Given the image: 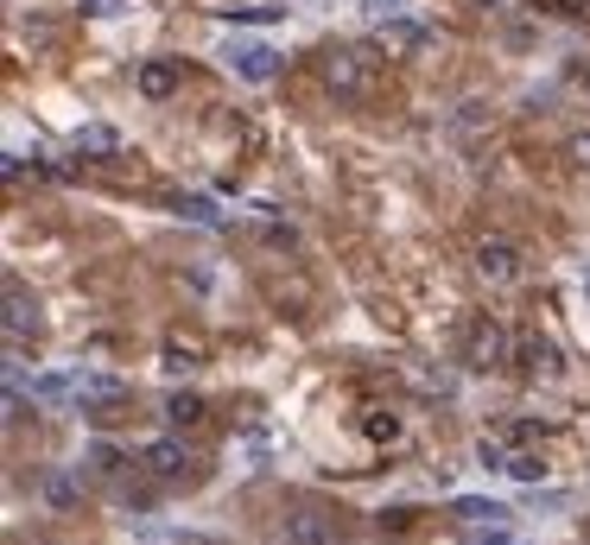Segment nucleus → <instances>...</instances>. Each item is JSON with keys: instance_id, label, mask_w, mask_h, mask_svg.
<instances>
[{"instance_id": "nucleus-1", "label": "nucleus", "mask_w": 590, "mask_h": 545, "mask_svg": "<svg viewBox=\"0 0 590 545\" xmlns=\"http://www.w3.org/2000/svg\"><path fill=\"white\" fill-rule=\"evenodd\" d=\"M375 83H382V57L375 52H362V45H336V52H324V89H331L336 102H368Z\"/></svg>"}, {"instance_id": "nucleus-2", "label": "nucleus", "mask_w": 590, "mask_h": 545, "mask_svg": "<svg viewBox=\"0 0 590 545\" xmlns=\"http://www.w3.org/2000/svg\"><path fill=\"white\" fill-rule=\"evenodd\" d=\"M508 362V324L502 317L476 312L470 317V330H463V368H476V374H489V368Z\"/></svg>"}, {"instance_id": "nucleus-3", "label": "nucleus", "mask_w": 590, "mask_h": 545, "mask_svg": "<svg viewBox=\"0 0 590 545\" xmlns=\"http://www.w3.org/2000/svg\"><path fill=\"white\" fill-rule=\"evenodd\" d=\"M223 64H229V77H242V83L280 77V52H273L267 39H223Z\"/></svg>"}, {"instance_id": "nucleus-4", "label": "nucleus", "mask_w": 590, "mask_h": 545, "mask_svg": "<svg viewBox=\"0 0 590 545\" xmlns=\"http://www.w3.org/2000/svg\"><path fill=\"white\" fill-rule=\"evenodd\" d=\"M521 273H527V260H521V248H514L508 235H483V241H476V280H483V286H514V280H521Z\"/></svg>"}, {"instance_id": "nucleus-5", "label": "nucleus", "mask_w": 590, "mask_h": 545, "mask_svg": "<svg viewBox=\"0 0 590 545\" xmlns=\"http://www.w3.org/2000/svg\"><path fill=\"white\" fill-rule=\"evenodd\" d=\"M133 457H140V469H147L153 482H184V476H191V450H184V438H147Z\"/></svg>"}, {"instance_id": "nucleus-6", "label": "nucleus", "mask_w": 590, "mask_h": 545, "mask_svg": "<svg viewBox=\"0 0 590 545\" xmlns=\"http://www.w3.org/2000/svg\"><path fill=\"white\" fill-rule=\"evenodd\" d=\"M280 545H336V520L324 508H292L280 526Z\"/></svg>"}, {"instance_id": "nucleus-7", "label": "nucleus", "mask_w": 590, "mask_h": 545, "mask_svg": "<svg viewBox=\"0 0 590 545\" xmlns=\"http://www.w3.org/2000/svg\"><path fill=\"white\" fill-rule=\"evenodd\" d=\"M133 89H140L147 102H165V96L179 89V64H172V57H147L140 77H133Z\"/></svg>"}, {"instance_id": "nucleus-8", "label": "nucleus", "mask_w": 590, "mask_h": 545, "mask_svg": "<svg viewBox=\"0 0 590 545\" xmlns=\"http://www.w3.org/2000/svg\"><path fill=\"white\" fill-rule=\"evenodd\" d=\"M32 324H39V305H32V298H26V286H7V342L20 349V342H26V330H32Z\"/></svg>"}, {"instance_id": "nucleus-9", "label": "nucleus", "mask_w": 590, "mask_h": 545, "mask_svg": "<svg viewBox=\"0 0 590 545\" xmlns=\"http://www.w3.org/2000/svg\"><path fill=\"white\" fill-rule=\"evenodd\" d=\"M426 45V26L412 20V13H394V20H382V52H419Z\"/></svg>"}, {"instance_id": "nucleus-10", "label": "nucleus", "mask_w": 590, "mask_h": 545, "mask_svg": "<svg viewBox=\"0 0 590 545\" xmlns=\"http://www.w3.org/2000/svg\"><path fill=\"white\" fill-rule=\"evenodd\" d=\"M83 469H89V476H121V469H128V450L108 444V438H89L83 444Z\"/></svg>"}, {"instance_id": "nucleus-11", "label": "nucleus", "mask_w": 590, "mask_h": 545, "mask_svg": "<svg viewBox=\"0 0 590 545\" xmlns=\"http://www.w3.org/2000/svg\"><path fill=\"white\" fill-rule=\"evenodd\" d=\"M204 400H197V393H172V400H165V425H172V432H197V425H204Z\"/></svg>"}, {"instance_id": "nucleus-12", "label": "nucleus", "mask_w": 590, "mask_h": 545, "mask_svg": "<svg viewBox=\"0 0 590 545\" xmlns=\"http://www.w3.org/2000/svg\"><path fill=\"white\" fill-rule=\"evenodd\" d=\"M179 216H184V222H197V229H223V209L210 204L204 190H184V197H179Z\"/></svg>"}, {"instance_id": "nucleus-13", "label": "nucleus", "mask_w": 590, "mask_h": 545, "mask_svg": "<svg viewBox=\"0 0 590 545\" xmlns=\"http://www.w3.org/2000/svg\"><path fill=\"white\" fill-rule=\"evenodd\" d=\"M451 514H458L463 526H483V520H495V526H502V520H508V508H502V501H483V494H463Z\"/></svg>"}, {"instance_id": "nucleus-14", "label": "nucleus", "mask_w": 590, "mask_h": 545, "mask_svg": "<svg viewBox=\"0 0 590 545\" xmlns=\"http://www.w3.org/2000/svg\"><path fill=\"white\" fill-rule=\"evenodd\" d=\"M197 362H204V342H197V337H172V342H165V374H191Z\"/></svg>"}, {"instance_id": "nucleus-15", "label": "nucleus", "mask_w": 590, "mask_h": 545, "mask_svg": "<svg viewBox=\"0 0 590 545\" xmlns=\"http://www.w3.org/2000/svg\"><path fill=\"white\" fill-rule=\"evenodd\" d=\"M521 368H527V374H553V368H559V349L546 337H521Z\"/></svg>"}, {"instance_id": "nucleus-16", "label": "nucleus", "mask_w": 590, "mask_h": 545, "mask_svg": "<svg viewBox=\"0 0 590 545\" xmlns=\"http://www.w3.org/2000/svg\"><path fill=\"white\" fill-rule=\"evenodd\" d=\"M77 153H96V159L121 153V133L103 128V121H89V128H77Z\"/></svg>"}, {"instance_id": "nucleus-17", "label": "nucleus", "mask_w": 590, "mask_h": 545, "mask_svg": "<svg viewBox=\"0 0 590 545\" xmlns=\"http://www.w3.org/2000/svg\"><path fill=\"white\" fill-rule=\"evenodd\" d=\"M45 501H52V508H77V501H83V482L71 476V469H57V476H45Z\"/></svg>"}, {"instance_id": "nucleus-18", "label": "nucleus", "mask_w": 590, "mask_h": 545, "mask_svg": "<svg viewBox=\"0 0 590 545\" xmlns=\"http://www.w3.org/2000/svg\"><path fill=\"white\" fill-rule=\"evenodd\" d=\"M32 393H39V400H71V393H83V374H64V368H57V374H39Z\"/></svg>"}, {"instance_id": "nucleus-19", "label": "nucleus", "mask_w": 590, "mask_h": 545, "mask_svg": "<svg viewBox=\"0 0 590 545\" xmlns=\"http://www.w3.org/2000/svg\"><path fill=\"white\" fill-rule=\"evenodd\" d=\"M508 476L514 482H539V476H546V457H539V450H508Z\"/></svg>"}, {"instance_id": "nucleus-20", "label": "nucleus", "mask_w": 590, "mask_h": 545, "mask_svg": "<svg viewBox=\"0 0 590 545\" xmlns=\"http://www.w3.org/2000/svg\"><path fill=\"white\" fill-rule=\"evenodd\" d=\"M458 545H527V539H514V533H502L495 520H483V526H463Z\"/></svg>"}, {"instance_id": "nucleus-21", "label": "nucleus", "mask_w": 590, "mask_h": 545, "mask_svg": "<svg viewBox=\"0 0 590 545\" xmlns=\"http://www.w3.org/2000/svg\"><path fill=\"white\" fill-rule=\"evenodd\" d=\"M83 7V20H121L128 13V0H77Z\"/></svg>"}, {"instance_id": "nucleus-22", "label": "nucleus", "mask_w": 590, "mask_h": 545, "mask_svg": "<svg viewBox=\"0 0 590 545\" xmlns=\"http://www.w3.org/2000/svg\"><path fill=\"white\" fill-rule=\"evenodd\" d=\"M476 464H483V469H508V444L483 438V444H476Z\"/></svg>"}, {"instance_id": "nucleus-23", "label": "nucleus", "mask_w": 590, "mask_h": 545, "mask_svg": "<svg viewBox=\"0 0 590 545\" xmlns=\"http://www.w3.org/2000/svg\"><path fill=\"white\" fill-rule=\"evenodd\" d=\"M368 438H375V444H394V438H400V418H394V413H375V418H368Z\"/></svg>"}, {"instance_id": "nucleus-24", "label": "nucleus", "mask_w": 590, "mask_h": 545, "mask_svg": "<svg viewBox=\"0 0 590 545\" xmlns=\"http://www.w3.org/2000/svg\"><path fill=\"white\" fill-rule=\"evenodd\" d=\"M565 159H571L578 172H590V128H584V133H571V146H565Z\"/></svg>"}, {"instance_id": "nucleus-25", "label": "nucleus", "mask_w": 590, "mask_h": 545, "mask_svg": "<svg viewBox=\"0 0 590 545\" xmlns=\"http://www.w3.org/2000/svg\"><path fill=\"white\" fill-rule=\"evenodd\" d=\"M394 13H407L400 0H368V20H394Z\"/></svg>"}]
</instances>
